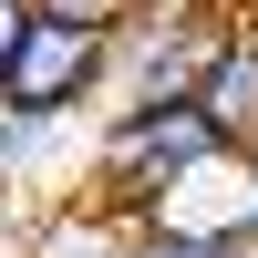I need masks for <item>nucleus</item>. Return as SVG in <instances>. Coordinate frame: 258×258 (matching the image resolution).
Returning a JSON list of instances; mask_svg holds the SVG:
<instances>
[{"mask_svg":"<svg viewBox=\"0 0 258 258\" xmlns=\"http://www.w3.org/2000/svg\"><path fill=\"white\" fill-rule=\"evenodd\" d=\"M238 11H258V0H238Z\"/></svg>","mask_w":258,"mask_h":258,"instance_id":"10","label":"nucleus"},{"mask_svg":"<svg viewBox=\"0 0 258 258\" xmlns=\"http://www.w3.org/2000/svg\"><path fill=\"white\" fill-rule=\"evenodd\" d=\"M135 11H155V0H135Z\"/></svg>","mask_w":258,"mask_h":258,"instance_id":"9","label":"nucleus"},{"mask_svg":"<svg viewBox=\"0 0 258 258\" xmlns=\"http://www.w3.org/2000/svg\"><path fill=\"white\" fill-rule=\"evenodd\" d=\"M217 155L227 145H217V124H207L197 103H114V114L93 124V145H83V197L135 227V217H155L186 176H207Z\"/></svg>","mask_w":258,"mask_h":258,"instance_id":"1","label":"nucleus"},{"mask_svg":"<svg viewBox=\"0 0 258 258\" xmlns=\"http://www.w3.org/2000/svg\"><path fill=\"white\" fill-rule=\"evenodd\" d=\"M31 21H73V31H124L135 0H31Z\"/></svg>","mask_w":258,"mask_h":258,"instance_id":"6","label":"nucleus"},{"mask_svg":"<svg viewBox=\"0 0 258 258\" xmlns=\"http://www.w3.org/2000/svg\"><path fill=\"white\" fill-rule=\"evenodd\" d=\"M21 248V207H0V258H11Z\"/></svg>","mask_w":258,"mask_h":258,"instance_id":"8","label":"nucleus"},{"mask_svg":"<svg viewBox=\"0 0 258 258\" xmlns=\"http://www.w3.org/2000/svg\"><path fill=\"white\" fill-rule=\"evenodd\" d=\"M186 103L217 124L227 155H258V11H227V21H217V41H207Z\"/></svg>","mask_w":258,"mask_h":258,"instance_id":"3","label":"nucleus"},{"mask_svg":"<svg viewBox=\"0 0 258 258\" xmlns=\"http://www.w3.org/2000/svg\"><path fill=\"white\" fill-rule=\"evenodd\" d=\"M21 31H31V0H0V73H11V52H21Z\"/></svg>","mask_w":258,"mask_h":258,"instance_id":"7","label":"nucleus"},{"mask_svg":"<svg viewBox=\"0 0 258 258\" xmlns=\"http://www.w3.org/2000/svg\"><path fill=\"white\" fill-rule=\"evenodd\" d=\"M124 258H238L227 238H197V227H165V217H135L124 227Z\"/></svg>","mask_w":258,"mask_h":258,"instance_id":"5","label":"nucleus"},{"mask_svg":"<svg viewBox=\"0 0 258 258\" xmlns=\"http://www.w3.org/2000/svg\"><path fill=\"white\" fill-rule=\"evenodd\" d=\"M11 258H124V217L93 207V197H52L41 217H21Z\"/></svg>","mask_w":258,"mask_h":258,"instance_id":"4","label":"nucleus"},{"mask_svg":"<svg viewBox=\"0 0 258 258\" xmlns=\"http://www.w3.org/2000/svg\"><path fill=\"white\" fill-rule=\"evenodd\" d=\"M0 103L31 124H103L114 103V31H73V21H31L0 73Z\"/></svg>","mask_w":258,"mask_h":258,"instance_id":"2","label":"nucleus"},{"mask_svg":"<svg viewBox=\"0 0 258 258\" xmlns=\"http://www.w3.org/2000/svg\"><path fill=\"white\" fill-rule=\"evenodd\" d=\"M248 258H258V248H248Z\"/></svg>","mask_w":258,"mask_h":258,"instance_id":"11","label":"nucleus"}]
</instances>
